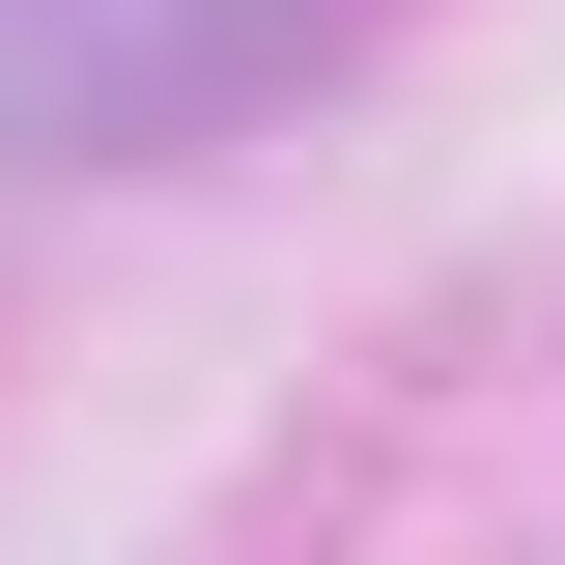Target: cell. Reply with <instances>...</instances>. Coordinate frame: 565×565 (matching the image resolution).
Wrapping results in <instances>:
<instances>
[{
	"mask_svg": "<svg viewBox=\"0 0 565 565\" xmlns=\"http://www.w3.org/2000/svg\"><path fill=\"white\" fill-rule=\"evenodd\" d=\"M340 0H0V170H114V141H199L311 57Z\"/></svg>",
	"mask_w": 565,
	"mask_h": 565,
	"instance_id": "cell-1",
	"label": "cell"
}]
</instances>
